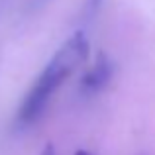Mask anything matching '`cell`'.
Listing matches in <instances>:
<instances>
[{
  "instance_id": "277c9868",
  "label": "cell",
  "mask_w": 155,
  "mask_h": 155,
  "mask_svg": "<svg viewBox=\"0 0 155 155\" xmlns=\"http://www.w3.org/2000/svg\"><path fill=\"white\" fill-rule=\"evenodd\" d=\"M75 155H92V153H88V151H84V149H79Z\"/></svg>"
},
{
  "instance_id": "7a4b0ae2",
  "label": "cell",
  "mask_w": 155,
  "mask_h": 155,
  "mask_svg": "<svg viewBox=\"0 0 155 155\" xmlns=\"http://www.w3.org/2000/svg\"><path fill=\"white\" fill-rule=\"evenodd\" d=\"M110 79H112V63H110V59L104 53H100L96 57V63L92 65V69L83 77L81 87H83L84 92L92 94V92L102 91L106 84L110 83Z\"/></svg>"
},
{
  "instance_id": "3957f363",
  "label": "cell",
  "mask_w": 155,
  "mask_h": 155,
  "mask_svg": "<svg viewBox=\"0 0 155 155\" xmlns=\"http://www.w3.org/2000/svg\"><path fill=\"white\" fill-rule=\"evenodd\" d=\"M41 155H55V147H53L51 143H47L45 147H43V151H41Z\"/></svg>"
},
{
  "instance_id": "6da1fadb",
  "label": "cell",
  "mask_w": 155,
  "mask_h": 155,
  "mask_svg": "<svg viewBox=\"0 0 155 155\" xmlns=\"http://www.w3.org/2000/svg\"><path fill=\"white\" fill-rule=\"evenodd\" d=\"M88 53H91V45H88L84 31L73 34L55 51V55L49 59L45 69L39 73L38 81L34 83V87L30 88V92L24 96L22 104H20V110H18L20 124L30 126L39 120L47 102L51 100L53 92L75 73V69L79 65H83L88 59Z\"/></svg>"
},
{
  "instance_id": "5b68a950",
  "label": "cell",
  "mask_w": 155,
  "mask_h": 155,
  "mask_svg": "<svg viewBox=\"0 0 155 155\" xmlns=\"http://www.w3.org/2000/svg\"><path fill=\"white\" fill-rule=\"evenodd\" d=\"M92 2H94V4H98V2H100V0H92Z\"/></svg>"
}]
</instances>
